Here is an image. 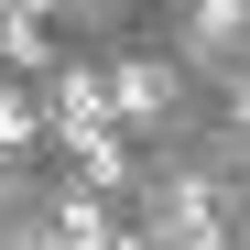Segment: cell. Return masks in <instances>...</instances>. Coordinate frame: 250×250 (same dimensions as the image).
Here are the masks:
<instances>
[{
  "label": "cell",
  "mask_w": 250,
  "mask_h": 250,
  "mask_svg": "<svg viewBox=\"0 0 250 250\" xmlns=\"http://www.w3.org/2000/svg\"><path fill=\"white\" fill-rule=\"evenodd\" d=\"M109 98H120V120H152V109H163V76H152V65H120Z\"/></svg>",
  "instance_id": "277c9868"
},
{
  "label": "cell",
  "mask_w": 250,
  "mask_h": 250,
  "mask_svg": "<svg viewBox=\"0 0 250 250\" xmlns=\"http://www.w3.org/2000/svg\"><path fill=\"white\" fill-rule=\"evenodd\" d=\"M44 120L76 142V163H87L98 185H120V142H109V120H120V98H109V76H55V98H44Z\"/></svg>",
  "instance_id": "6da1fadb"
},
{
  "label": "cell",
  "mask_w": 250,
  "mask_h": 250,
  "mask_svg": "<svg viewBox=\"0 0 250 250\" xmlns=\"http://www.w3.org/2000/svg\"><path fill=\"white\" fill-rule=\"evenodd\" d=\"M196 33H207V44H229V33H239V0H196Z\"/></svg>",
  "instance_id": "52a82bcc"
},
{
  "label": "cell",
  "mask_w": 250,
  "mask_h": 250,
  "mask_svg": "<svg viewBox=\"0 0 250 250\" xmlns=\"http://www.w3.org/2000/svg\"><path fill=\"white\" fill-rule=\"evenodd\" d=\"M44 11H0V65H44Z\"/></svg>",
  "instance_id": "3957f363"
},
{
  "label": "cell",
  "mask_w": 250,
  "mask_h": 250,
  "mask_svg": "<svg viewBox=\"0 0 250 250\" xmlns=\"http://www.w3.org/2000/svg\"><path fill=\"white\" fill-rule=\"evenodd\" d=\"M22 142H33V109L11 98V76H0V152H22Z\"/></svg>",
  "instance_id": "8992f818"
},
{
  "label": "cell",
  "mask_w": 250,
  "mask_h": 250,
  "mask_svg": "<svg viewBox=\"0 0 250 250\" xmlns=\"http://www.w3.org/2000/svg\"><path fill=\"white\" fill-rule=\"evenodd\" d=\"M152 229H163V239H185V250H207V239H218V196H207V185H174Z\"/></svg>",
  "instance_id": "7a4b0ae2"
},
{
  "label": "cell",
  "mask_w": 250,
  "mask_h": 250,
  "mask_svg": "<svg viewBox=\"0 0 250 250\" xmlns=\"http://www.w3.org/2000/svg\"><path fill=\"white\" fill-rule=\"evenodd\" d=\"M65 239H120V218H109L98 196H65Z\"/></svg>",
  "instance_id": "5b68a950"
}]
</instances>
